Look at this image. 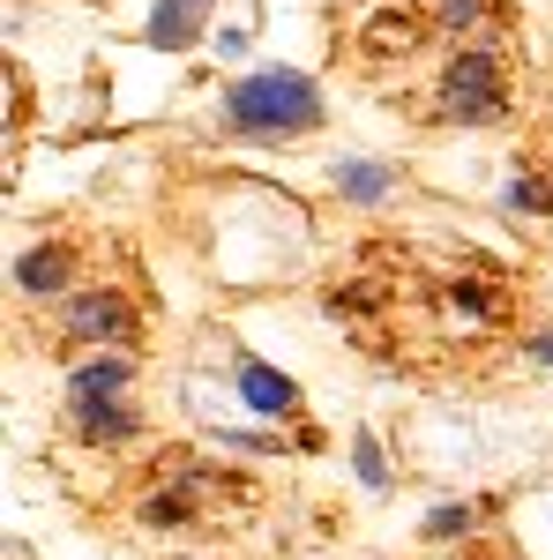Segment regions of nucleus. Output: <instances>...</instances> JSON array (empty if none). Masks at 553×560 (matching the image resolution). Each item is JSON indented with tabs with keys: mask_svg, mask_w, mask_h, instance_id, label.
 <instances>
[{
	"mask_svg": "<svg viewBox=\"0 0 553 560\" xmlns=\"http://www.w3.org/2000/svg\"><path fill=\"white\" fill-rule=\"evenodd\" d=\"M352 464H359V478H367L375 493H382V486H389V456H382V448H375V433H359V441H352Z\"/></svg>",
	"mask_w": 553,
	"mask_h": 560,
	"instance_id": "obj_13",
	"label": "nucleus"
},
{
	"mask_svg": "<svg viewBox=\"0 0 553 560\" xmlns=\"http://www.w3.org/2000/svg\"><path fill=\"white\" fill-rule=\"evenodd\" d=\"M531 359H546V366H553V337H539V345H531Z\"/></svg>",
	"mask_w": 553,
	"mask_h": 560,
	"instance_id": "obj_15",
	"label": "nucleus"
},
{
	"mask_svg": "<svg viewBox=\"0 0 553 560\" xmlns=\"http://www.w3.org/2000/svg\"><path fill=\"white\" fill-rule=\"evenodd\" d=\"M38 329H45V345H105V351H135V345H142V306H135V292H113V284H97V292H68V300L38 306Z\"/></svg>",
	"mask_w": 553,
	"mask_h": 560,
	"instance_id": "obj_3",
	"label": "nucleus"
},
{
	"mask_svg": "<svg viewBox=\"0 0 553 560\" xmlns=\"http://www.w3.org/2000/svg\"><path fill=\"white\" fill-rule=\"evenodd\" d=\"M509 210L553 217V179H546V173H516V179H509Z\"/></svg>",
	"mask_w": 553,
	"mask_h": 560,
	"instance_id": "obj_12",
	"label": "nucleus"
},
{
	"mask_svg": "<svg viewBox=\"0 0 553 560\" xmlns=\"http://www.w3.org/2000/svg\"><path fill=\"white\" fill-rule=\"evenodd\" d=\"M479 516H486V509H464V501H457V509H434V516H426V538H464Z\"/></svg>",
	"mask_w": 553,
	"mask_h": 560,
	"instance_id": "obj_14",
	"label": "nucleus"
},
{
	"mask_svg": "<svg viewBox=\"0 0 553 560\" xmlns=\"http://www.w3.org/2000/svg\"><path fill=\"white\" fill-rule=\"evenodd\" d=\"M76 269H83V240H68V232L60 240H38L31 255L15 261V292L31 306H53V300L76 292Z\"/></svg>",
	"mask_w": 553,
	"mask_h": 560,
	"instance_id": "obj_5",
	"label": "nucleus"
},
{
	"mask_svg": "<svg viewBox=\"0 0 553 560\" xmlns=\"http://www.w3.org/2000/svg\"><path fill=\"white\" fill-rule=\"evenodd\" d=\"M68 411H76V433H83V441H135V427H142L120 396H83V404H68Z\"/></svg>",
	"mask_w": 553,
	"mask_h": 560,
	"instance_id": "obj_9",
	"label": "nucleus"
},
{
	"mask_svg": "<svg viewBox=\"0 0 553 560\" xmlns=\"http://www.w3.org/2000/svg\"><path fill=\"white\" fill-rule=\"evenodd\" d=\"M224 128L262 135V142H285V135L322 128V90L299 68H262V75H240L224 90Z\"/></svg>",
	"mask_w": 553,
	"mask_h": 560,
	"instance_id": "obj_2",
	"label": "nucleus"
},
{
	"mask_svg": "<svg viewBox=\"0 0 553 560\" xmlns=\"http://www.w3.org/2000/svg\"><path fill=\"white\" fill-rule=\"evenodd\" d=\"M509 105H516V60L502 45H457L434 75V97H426V113H441L449 128H494V120H509Z\"/></svg>",
	"mask_w": 553,
	"mask_h": 560,
	"instance_id": "obj_1",
	"label": "nucleus"
},
{
	"mask_svg": "<svg viewBox=\"0 0 553 560\" xmlns=\"http://www.w3.org/2000/svg\"><path fill=\"white\" fill-rule=\"evenodd\" d=\"M232 382H240V396L255 404L262 419H292V411H299V388L285 382L277 366H262V359H240V374H232Z\"/></svg>",
	"mask_w": 553,
	"mask_h": 560,
	"instance_id": "obj_8",
	"label": "nucleus"
},
{
	"mask_svg": "<svg viewBox=\"0 0 553 560\" xmlns=\"http://www.w3.org/2000/svg\"><path fill=\"white\" fill-rule=\"evenodd\" d=\"M203 15H210V0H158V8H150V45H165V52L195 45Z\"/></svg>",
	"mask_w": 553,
	"mask_h": 560,
	"instance_id": "obj_10",
	"label": "nucleus"
},
{
	"mask_svg": "<svg viewBox=\"0 0 553 560\" xmlns=\"http://www.w3.org/2000/svg\"><path fill=\"white\" fill-rule=\"evenodd\" d=\"M434 23H441V38H479V45H494V38L516 23V8H509V0H434Z\"/></svg>",
	"mask_w": 553,
	"mask_h": 560,
	"instance_id": "obj_6",
	"label": "nucleus"
},
{
	"mask_svg": "<svg viewBox=\"0 0 553 560\" xmlns=\"http://www.w3.org/2000/svg\"><path fill=\"white\" fill-rule=\"evenodd\" d=\"M135 351H97V359H83L76 374H68V404H83V396H128L135 388Z\"/></svg>",
	"mask_w": 553,
	"mask_h": 560,
	"instance_id": "obj_7",
	"label": "nucleus"
},
{
	"mask_svg": "<svg viewBox=\"0 0 553 560\" xmlns=\"http://www.w3.org/2000/svg\"><path fill=\"white\" fill-rule=\"evenodd\" d=\"M389 179H396V173H389V165H367V158L337 165V187L352 195V202H382V195H389Z\"/></svg>",
	"mask_w": 553,
	"mask_h": 560,
	"instance_id": "obj_11",
	"label": "nucleus"
},
{
	"mask_svg": "<svg viewBox=\"0 0 553 560\" xmlns=\"http://www.w3.org/2000/svg\"><path fill=\"white\" fill-rule=\"evenodd\" d=\"M434 38H441V23H434V0H375V15L359 23L352 52H359L367 68H375V60H419Z\"/></svg>",
	"mask_w": 553,
	"mask_h": 560,
	"instance_id": "obj_4",
	"label": "nucleus"
}]
</instances>
